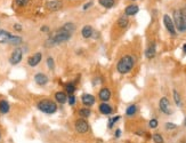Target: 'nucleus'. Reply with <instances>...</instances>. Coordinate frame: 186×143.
Instances as JSON below:
<instances>
[{
	"label": "nucleus",
	"instance_id": "e433bc0d",
	"mask_svg": "<svg viewBox=\"0 0 186 143\" xmlns=\"http://www.w3.org/2000/svg\"><path fill=\"white\" fill-rule=\"evenodd\" d=\"M41 31H43V32H48V31H49V28H48V26H41Z\"/></svg>",
	"mask_w": 186,
	"mask_h": 143
},
{
	"label": "nucleus",
	"instance_id": "72a5a7b5",
	"mask_svg": "<svg viewBox=\"0 0 186 143\" xmlns=\"http://www.w3.org/2000/svg\"><path fill=\"white\" fill-rule=\"evenodd\" d=\"M176 125H175V124H172V123H167V124H166V128H167V129H175V128H176Z\"/></svg>",
	"mask_w": 186,
	"mask_h": 143
},
{
	"label": "nucleus",
	"instance_id": "393cba45",
	"mask_svg": "<svg viewBox=\"0 0 186 143\" xmlns=\"http://www.w3.org/2000/svg\"><path fill=\"white\" fill-rule=\"evenodd\" d=\"M65 89H66V92L70 94V95H72L74 91H76V86L72 84V83H68V84L65 85Z\"/></svg>",
	"mask_w": 186,
	"mask_h": 143
},
{
	"label": "nucleus",
	"instance_id": "6e6552de",
	"mask_svg": "<svg viewBox=\"0 0 186 143\" xmlns=\"http://www.w3.org/2000/svg\"><path fill=\"white\" fill-rule=\"evenodd\" d=\"M163 23H164V26L169 31L170 34H172V36L176 34V28H175V24H174V21L171 20V17L169 15H164L163 16Z\"/></svg>",
	"mask_w": 186,
	"mask_h": 143
},
{
	"label": "nucleus",
	"instance_id": "7c9ffc66",
	"mask_svg": "<svg viewBox=\"0 0 186 143\" xmlns=\"http://www.w3.org/2000/svg\"><path fill=\"white\" fill-rule=\"evenodd\" d=\"M10 36H13V34L8 32V31H6V30H1L0 29V37H2V38H6V37H10Z\"/></svg>",
	"mask_w": 186,
	"mask_h": 143
},
{
	"label": "nucleus",
	"instance_id": "4be33fe9",
	"mask_svg": "<svg viewBox=\"0 0 186 143\" xmlns=\"http://www.w3.org/2000/svg\"><path fill=\"white\" fill-rule=\"evenodd\" d=\"M99 4H101L103 7L105 8H111L114 6V0H98Z\"/></svg>",
	"mask_w": 186,
	"mask_h": 143
},
{
	"label": "nucleus",
	"instance_id": "1a4fd4ad",
	"mask_svg": "<svg viewBox=\"0 0 186 143\" xmlns=\"http://www.w3.org/2000/svg\"><path fill=\"white\" fill-rule=\"evenodd\" d=\"M45 6H46V8L48 9V10H50V12H57L59 9H62L63 4L59 0H49V1L46 2Z\"/></svg>",
	"mask_w": 186,
	"mask_h": 143
},
{
	"label": "nucleus",
	"instance_id": "2f4dec72",
	"mask_svg": "<svg viewBox=\"0 0 186 143\" xmlns=\"http://www.w3.org/2000/svg\"><path fill=\"white\" fill-rule=\"evenodd\" d=\"M68 102L70 105H74V103H76V97H74L73 95H70L68 97Z\"/></svg>",
	"mask_w": 186,
	"mask_h": 143
},
{
	"label": "nucleus",
	"instance_id": "a878e982",
	"mask_svg": "<svg viewBox=\"0 0 186 143\" xmlns=\"http://www.w3.org/2000/svg\"><path fill=\"white\" fill-rule=\"evenodd\" d=\"M153 141L155 143H163V137L161 134H153Z\"/></svg>",
	"mask_w": 186,
	"mask_h": 143
},
{
	"label": "nucleus",
	"instance_id": "dca6fc26",
	"mask_svg": "<svg viewBox=\"0 0 186 143\" xmlns=\"http://www.w3.org/2000/svg\"><path fill=\"white\" fill-rule=\"evenodd\" d=\"M81 34L82 37L88 39V38H92L94 34V29L92 28V25H85L81 30Z\"/></svg>",
	"mask_w": 186,
	"mask_h": 143
},
{
	"label": "nucleus",
	"instance_id": "b1692460",
	"mask_svg": "<svg viewBox=\"0 0 186 143\" xmlns=\"http://www.w3.org/2000/svg\"><path fill=\"white\" fill-rule=\"evenodd\" d=\"M136 111H137V107L136 105H130V107H128L127 108V111H126V113H127V116H134L136 113Z\"/></svg>",
	"mask_w": 186,
	"mask_h": 143
},
{
	"label": "nucleus",
	"instance_id": "f8f14e48",
	"mask_svg": "<svg viewBox=\"0 0 186 143\" xmlns=\"http://www.w3.org/2000/svg\"><path fill=\"white\" fill-rule=\"evenodd\" d=\"M81 101H82V104L85 107L89 108V107L94 105V103H95V96L92 95V94H84L81 96Z\"/></svg>",
	"mask_w": 186,
	"mask_h": 143
},
{
	"label": "nucleus",
	"instance_id": "f3484780",
	"mask_svg": "<svg viewBox=\"0 0 186 143\" xmlns=\"http://www.w3.org/2000/svg\"><path fill=\"white\" fill-rule=\"evenodd\" d=\"M68 95L65 94V92H57L55 93V100L61 103V104H64L68 102Z\"/></svg>",
	"mask_w": 186,
	"mask_h": 143
},
{
	"label": "nucleus",
	"instance_id": "bb28decb",
	"mask_svg": "<svg viewBox=\"0 0 186 143\" xmlns=\"http://www.w3.org/2000/svg\"><path fill=\"white\" fill-rule=\"evenodd\" d=\"M119 119H120V116H115V117L111 118L110 120H109V128H112V127L114 126V124L118 121Z\"/></svg>",
	"mask_w": 186,
	"mask_h": 143
},
{
	"label": "nucleus",
	"instance_id": "aec40b11",
	"mask_svg": "<svg viewBox=\"0 0 186 143\" xmlns=\"http://www.w3.org/2000/svg\"><path fill=\"white\" fill-rule=\"evenodd\" d=\"M9 109H10V105H9L8 102L5 101V100H1L0 101V112L1 113H7V112H9Z\"/></svg>",
	"mask_w": 186,
	"mask_h": 143
},
{
	"label": "nucleus",
	"instance_id": "c9c22d12",
	"mask_svg": "<svg viewBox=\"0 0 186 143\" xmlns=\"http://www.w3.org/2000/svg\"><path fill=\"white\" fill-rule=\"evenodd\" d=\"M92 5H93V2H92V1H89V2H87V4H86L85 6H84V9H88L89 8V7H90V6H92Z\"/></svg>",
	"mask_w": 186,
	"mask_h": 143
},
{
	"label": "nucleus",
	"instance_id": "2eb2a0df",
	"mask_svg": "<svg viewBox=\"0 0 186 143\" xmlns=\"http://www.w3.org/2000/svg\"><path fill=\"white\" fill-rule=\"evenodd\" d=\"M112 107H111L110 104H107L106 102H103L101 105H99V112H101L102 115H105V116H107V115H111L112 113Z\"/></svg>",
	"mask_w": 186,
	"mask_h": 143
},
{
	"label": "nucleus",
	"instance_id": "c756f323",
	"mask_svg": "<svg viewBox=\"0 0 186 143\" xmlns=\"http://www.w3.org/2000/svg\"><path fill=\"white\" fill-rule=\"evenodd\" d=\"M158 124H159V123H158L156 119H151L150 123H149V126L151 127V128H156V127H158Z\"/></svg>",
	"mask_w": 186,
	"mask_h": 143
},
{
	"label": "nucleus",
	"instance_id": "f03ea898",
	"mask_svg": "<svg viewBox=\"0 0 186 143\" xmlns=\"http://www.w3.org/2000/svg\"><path fill=\"white\" fill-rule=\"evenodd\" d=\"M134 64H135V60L133 56L130 55H125L123 57H121L120 61L118 62V65H117V69L120 73L125 75V73H128L131 71V69L134 68Z\"/></svg>",
	"mask_w": 186,
	"mask_h": 143
},
{
	"label": "nucleus",
	"instance_id": "79ce46f5",
	"mask_svg": "<svg viewBox=\"0 0 186 143\" xmlns=\"http://www.w3.org/2000/svg\"><path fill=\"white\" fill-rule=\"evenodd\" d=\"M133 1H135V0H133Z\"/></svg>",
	"mask_w": 186,
	"mask_h": 143
},
{
	"label": "nucleus",
	"instance_id": "58836bf2",
	"mask_svg": "<svg viewBox=\"0 0 186 143\" xmlns=\"http://www.w3.org/2000/svg\"><path fill=\"white\" fill-rule=\"evenodd\" d=\"M183 51H184V53L186 54V44L184 45V46H183Z\"/></svg>",
	"mask_w": 186,
	"mask_h": 143
},
{
	"label": "nucleus",
	"instance_id": "c85d7f7f",
	"mask_svg": "<svg viewBox=\"0 0 186 143\" xmlns=\"http://www.w3.org/2000/svg\"><path fill=\"white\" fill-rule=\"evenodd\" d=\"M47 65H48V68H49L50 70H54L55 63H54V59H53V57H48V59H47Z\"/></svg>",
	"mask_w": 186,
	"mask_h": 143
},
{
	"label": "nucleus",
	"instance_id": "5701e85b",
	"mask_svg": "<svg viewBox=\"0 0 186 143\" xmlns=\"http://www.w3.org/2000/svg\"><path fill=\"white\" fill-rule=\"evenodd\" d=\"M128 23H129V21H128L127 16H121L118 21V25L120 28H126L128 25Z\"/></svg>",
	"mask_w": 186,
	"mask_h": 143
},
{
	"label": "nucleus",
	"instance_id": "7ed1b4c3",
	"mask_svg": "<svg viewBox=\"0 0 186 143\" xmlns=\"http://www.w3.org/2000/svg\"><path fill=\"white\" fill-rule=\"evenodd\" d=\"M174 21L175 28H177L178 31L180 32L186 31V7L174 12Z\"/></svg>",
	"mask_w": 186,
	"mask_h": 143
},
{
	"label": "nucleus",
	"instance_id": "4468645a",
	"mask_svg": "<svg viewBox=\"0 0 186 143\" xmlns=\"http://www.w3.org/2000/svg\"><path fill=\"white\" fill-rule=\"evenodd\" d=\"M48 77L46 76L45 73H37L35 76H34V81L37 83L38 85H40V86H43V85H46L48 83Z\"/></svg>",
	"mask_w": 186,
	"mask_h": 143
},
{
	"label": "nucleus",
	"instance_id": "a19ab883",
	"mask_svg": "<svg viewBox=\"0 0 186 143\" xmlns=\"http://www.w3.org/2000/svg\"><path fill=\"white\" fill-rule=\"evenodd\" d=\"M0 139H1V133H0Z\"/></svg>",
	"mask_w": 186,
	"mask_h": 143
},
{
	"label": "nucleus",
	"instance_id": "473e14b6",
	"mask_svg": "<svg viewBox=\"0 0 186 143\" xmlns=\"http://www.w3.org/2000/svg\"><path fill=\"white\" fill-rule=\"evenodd\" d=\"M29 0H16V4L18 6H26Z\"/></svg>",
	"mask_w": 186,
	"mask_h": 143
},
{
	"label": "nucleus",
	"instance_id": "9d476101",
	"mask_svg": "<svg viewBox=\"0 0 186 143\" xmlns=\"http://www.w3.org/2000/svg\"><path fill=\"white\" fill-rule=\"evenodd\" d=\"M43 60V54L40 52H37L35 54H33L32 56H30L29 60H27V64L30 67H37Z\"/></svg>",
	"mask_w": 186,
	"mask_h": 143
},
{
	"label": "nucleus",
	"instance_id": "20e7f679",
	"mask_svg": "<svg viewBox=\"0 0 186 143\" xmlns=\"http://www.w3.org/2000/svg\"><path fill=\"white\" fill-rule=\"evenodd\" d=\"M37 107H38V109L40 111H43V113H47V115H53V113H55L57 111V104L54 101L47 100V99L38 102Z\"/></svg>",
	"mask_w": 186,
	"mask_h": 143
},
{
	"label": "nucleus",
	"instance_id": "cd10ccee",
	"mask_svg": "<svg viewBox=\"0 0 186 143\" xmlns=\"http://www.w3.org/2000/svg\"><path fill=\"white\" fill-rule=\"evenodd\" d=\"M174 99H175V102L177 105H180V96L176 89H174Z\"/></svg>",
	"mask_w": 186,
	"mask_h": 143
},
{
	"label": "nucleus",
	"instance_id": "a211bd4d",
	"mask_svg": "<svg viewBox=\"0 0 186 143\" xmlns=\"http://www.w3.org/2000/svg\"><path fill=\"white\" fill-rule=\"evenodd\" d=\"M155 42H151V45L149 46V48L146 49V52H145V55H146V57L147 59H153L154 56H155Z\"/></svg>",
	"mask_w": 186,
	"mask_h": 143
},
{
	"label": "nucleus",
	"instance_id": "4c0bfd02",
	"mask_svg": "<svg viewBox=\"0 0 186 143\" xmlns=\"http://www.w3.org/2000/svg\"><path fill=\"white\" fill-rule=\"evenodd\" d=\"M114 136H115V137H120V136H121V131H120V129H117Z\"/></svg>",
	"mask_w": 186,
	"mask_h": 143
},
{
	"label": "nucleus",
	"instance_id": "423d86ee",
	"mask_svg": "<svg viewBox=\"0 0 186 143\" xmlns=\"http://www.w3.org/2000/svg\"><path fill=\"white\" fill-rule=\"evenodd\" d=\"M22 57H23V51L21 48H15L12 52V55L9 57V63L12 65H16L22 61Z\"/></svg>",
	"mask_w": 186,
	"mask_h": 143
},
{
	"label": "nucleus",
	"instance_id": "412c9836",
	"mask_svg": "<svg viewBox=\"0 0 186 143\" xmlns=\"http://www.w3.org/2000/svg\"><path fill=\"white\" fill-rule=\"evenodd\" d=\"M79 116L81 118H88L89 116H90V113H92V111H90V109L89 108H82V109H80L79 110Z\"/></svg>",
	"mask_w": 186,
	"mask_h": 143
},
{
	"label": "nucleus",
	"instance_id": "f257e3e1",
	"mask_svg": "<svg viewBox=\"0 0 186 143\" xmlns=\"http://www.w3.org/2000/svg\"><path fill=\"white\" fill-rule=\"evenodd\" d=\"M71 36H72V33H70L65 29L61 28V29L56 30L54 33L49 36V38L46 40L45 46H46V47H53V46L59 45V44H62V42L68 41V39L71 38Z\"/></svg>",
	"mask_w": 186,
	"mask_h": 143
},
{
	"label": "nucleus",
	"instance_id": "39448f33",
	"mask_svg": "<svg viewBox=\"0 0 186 143\" xmlns=\"http://www.w3.org/2000/svg\"><path fill=\"white\" fill-rule=\"evenodd\" d=\"M74 129L80 134H85V133H87L89 131V124H88V121H86L84 118L76 119V123H74Z\"/></svg>",
	"mask_w": 186,
	"mask_h": 143
},
{
	"label": "nucleus",
	"instance_id": "9b49d317",
	"mask_svg": "<svg viewBox=\"0 0 186 143\" xmlns=\"http://www.w3.org/2000/svg\"><path fill=\"white\" fill-rule=\"evenodd\" d=\"M1 44H8V45H14V46H17V45L22 44V38H21V37H17V36L6 37V38H2Z\"/></svg>",
	"mask_w": 186,
	"mask_h": 143
},
{
	"label": "nucleus",
	"instance_id": "ddd939ff",
	"mask_svg": "<svg viewBox=\"0 0 186 143\" xmlns=\"http://www.w3.org/2000/svg\"><path fill=\"white\" fill-rule=\"evenodd\" d=\"M98 97H99L101 101L107 102L111 99V91L109 88H106V87L102 88L101 91H99V94H98Z\"/></svg>",
	"mask_w": 186,
	"mask_h": 143
},
{
	"label": "nucleus",
	"instance_id": "f704fd0d",
	"mask_svg": "<svg viewBox=\"0 0 186 143\" xmlns=\"http://www.w3.org/2000/svg\"><path fill=\"white\" fill-rule=\"evenodd\" d=\"M14 29L16 31H22V25L21 24H14Z\"/></svg>",
	"mask_w": 186,
	"mask_h": 143
},
{
	"label": "nucleus",
	"instance_id": "0eeeda50",
	"mask_svg": "<svg viewBox=\"0 0 186 143\" xmlns=\"http://www.w3.org/2000/svg\"><path fill=\"white\" fill-rule=\"evenodd\" d=\"M159 107H160V110L166 113V115H171L172 113V110H171V107H170V102L167 97H162L159 102Z\"/></svg>",
	"mask_w": 186,
	"mask_h": 143
},
{
	"label": "nucleus",
	"instance_id": "6ab92c4d",
	"mask_svg": "<svg viewBox=\"0 0 186 143\" xmlns=\"http://www.w3.org/2000/svg\"><path fill=\"white\" fill-rule=\"evenodd\" d=\"M138 6H136V5H130V6H128L126 10H125V14H126V16H133V15H135L138 13Z\"/></svg>",
	"mask_w": 186,
	"mask_h": 143
},
{
	"label": "nucleus",
	"instance_id": "ea45409f",
	"mask_svg": "<svg viewBox=\"0 0 186 143\" xmlns=\"http://www.w3.org/2000/svg\"><path fill=\"white\" fill-rule=\"evenodd\" d=\"M184 124H185V126H186V118H185V120H184Z\"/></svg>",
	"mask_w": 186,
	"mask_h": 143
}]
</instances>
